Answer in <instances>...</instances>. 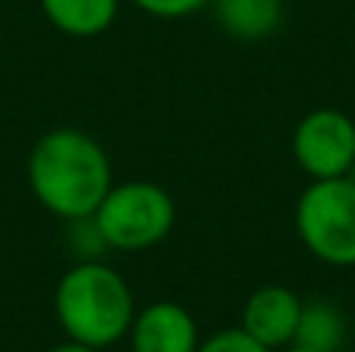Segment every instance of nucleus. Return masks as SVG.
Instances as JSON below:
<instances>
[{
    "mask_svg": "<svg viewBox=\"0 0 355 352\" xmlns=\"http://www.w3.org/2000/svg\"><path fill=\"white\" fill-rule=\"evenodd\" d=\"M196 352H271L268 346L250 337L243 328H225L218 334H212Z\"/></svg>",
    "mask_w": 355,
    "mask_h": 352,
    "instance_id": "obj_11",
    "label": "nucleus"
},
{
    "mask_svg": "<svg viewBox=\"0 0 355 352\" xmlns=\"http://www.w3.org/2000/svg\"><path fill=\"white\" fill-rule=\"evenodd\" d=\"M44 16L72 37L103 35L119 12V0H41Z\"/></svg>",
    "mask_w": 355,
    "mask_h": 352,
    "instance_id": "obj_9",
    "label": "nucleus"
},
{
    "mask_svg": "<svg viewBox=\"0 0 355 352\" xmlns=\"http://www.w3.org/2000/svg\"><path fill=\"white\" fill-rule=\"evenodd\" d=\"M28 184L37 203L66 222H87L112 187L106 150L78 128H53L28 156Z\"/></svg>",
    "mask_w": 355,
    "mask_h": 352,
    "instance_id": "obj_1",
    "label": "nucleus"
},
{
    "mask_svg": "<svg viewBox=\"0 0 355 352\" xmlns=\"http://www.w3.org/2000/svg\"><path fill=\"white\" fill-rule=\"evenodd\" d=\"M91 222L106 247L135 253V249L159 243L172 231L175 203L159 184L128 181V184L110 187Z\"/></svg>",
    "mask_w": 355,
    "mask_h": 352,
    "instance_id": "obj_3",
    "label": "nucleus"
},
{
    "mask_svg": "<svg viewBox=\"0 0 355 352\" xmlns=\"http://www.w3.org/2000/svg\"><path fill=\"white\" fill-rule=\"evenodd\" d=\"M296 231L327 265H355V181L318 178L296 206Z\"/></svg>",
    "mask_w": 355,
    "mask_h": 352,
    "instance_id": "obj_4",
    "label": "nucleus"
},
{
    "mask_svg": "<svg viewBox=\"0 0 355 352\" xmlns=\"http://www.w3.org/2000/svg\"><path fill=\"white\" fill-rule=\"evenodd\" d=\"M144 12L150 16H159V19H181V16H190V12L202 10L209 0H135Z\"/></svg>",
    "mask_w": 355,
    "mask_h": 352,
    "instance_id": "obj_12",
    "label": "nucleus"
},
{
    "mask_svg": "<svg viewBox=\"0 0 355 352\" xmlns=\"http://www.w3.org/2000/svg\"><path fill=\"white\" fill-rule=\"evenodd\" d=\"M56 318L69 340L103 349L122 340L135 322V297L116 268L78 262L56 284Z\"/></svg>",
    "mask_w": 355,
    "mask_h": 352,
    "instance_id": "obj_2",
    "label": "nucleus"
},
{
    "mask_svg": "<svg viewBox=\"0 0 355 352\" xmlns=\"http://www.w3.org/2000/svg\"><path fill=\"white\" fill-rule=\"evenodd\" d=\"M343 315L327 303H309L302 306L300 315V328H296L293 343H302L309 349L318 352H337L343 346Z\"/></svg>",
    "mask_w": 355,
    "mask_h": 352,
    "instance_id": "obj_10",
    "label": "nucleus"
},
{
    "mask_svg": "<svg viewBox=\"0 0 355 352\" xmlns=\"http://www.w3.org/2000/svg\"><path fill=\"white\" fill-rule=\"evenodd\" d=\"M212 3L221 28L240 41L275 35L284 16V0H212Z\"/></svg>",
    "mask_w": 355,
    "mask_h": 352,
    "instance_id": "obj_8",
    "label": "nucleus"
},
{
    "mask_svg": "<svg viewBox=\"0 0 355 352\" xmlns=\"http://www.w3.org/2000/svg\"><path fill=\"white\" fill-rule=\"evenodd\" d=\"M50 352H97V349L85 346V343H78V340H69V343H60V346H53Z\"/></svg>",
    "mask_w": 355,
    "mask_h": 352,
    "instance_id": "obj_13",
    "label": "nucleus"
},
{
    "mask_svg": "<svg viewBox=\"0 0 355 352\" xmlns=\"http://www.w3.org/2000/svg\"><path fill=\"white\" fill-rule=\"evenodd\" d=\"M296 162L318 178H343L355 166V122L337 109H315L293 134Z\"/></svg>",
    "mask_w": 355,
    "mask_h": 352,
    "instance_id": "obj_5",
    "label": "nucleus"
},
{
    "mask_svg": "<svg viewBox=\"0 0 355 352\" xmlns=\"http://www.w3.org/2000/svg\"><path fill=\"white\" fill-rule=\"evenodd\" d=\"M135 352H196V322L178 303H153L131 322Z\"/></svg>",
    "mask_w": 355,
    "mask_h": 352,
    "instance_id": "obj_7",
    "label": "nucleus"
},
{
    "mask_svg": "<svg viewBox=\"0 0 355 352\" xmlns=\"http://www.w3.org/2000/svg\"><path fill=\"white\" fill-rule=\"evenodd\" d=\"M287 352H318V349H309V346H302V343H293Z\"/></svg>",
    "mask_w": 355,
    "mask_h": 352,
    "instance_id": "obj_14",
    "label": "nucleus"
},
{
    "mask_svg": "<svg viewBox=\"0 0 355 352\" xmlns=\"http://www.w3.org/2000/svg\"><path fill=\"white\" fill-rule=\"evenodd\" d=\"M302 303L287 287H259L243 306V331L256 337L262 346L277 349L293 343L296 328H300Z\"/></svg>",
    "mask_w": 355,
    "mask_h": 352,
    "instance_id": "obj_6",
    "label": "nucleus"
}]
</instances>
